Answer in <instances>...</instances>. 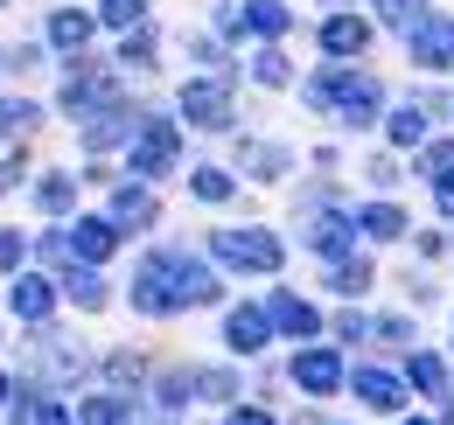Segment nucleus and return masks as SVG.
<instances>
[{
    "instance_id": "nucleus-31",
    "label": "nucleus",
    "mask_w": 454,
    "mask_h": 425,
    "mask_svg": "<svg viewBox=\"0 0 454 425\" xmlns=\"http://www.w3.org/2000/svg\"><path fill=\"white\" fill-rule=\"evenodd\" d=\"M378 14H385L392 28H412V21H419V0H378Z\"/></svg>"
},
{
    "instance_id": "nucleus-12",
    "label": "nucleus",
    "mask_w": 454,
    "mask_h": 425,
    "mask_svg": "<svg viewBox=\"0 0 454 425\" xmlns=\"http://www.w3.org/2000/svg\"><path fill=\"white\" fill-rule=\"evenodd\" d=\"M349 383H356V398H364L371 412H398V405H405V390H398V376H385V370H356Z\"/></svg>"
},
{
    "instance_id": "nucleus-14",
    "label": "nucleus",
    "mask_w": 454,
    "mask_h": 425,
    "mask_svg": "<svg viewBox=\"0 0 454 425\" xmlns=\"http://www.w3.org/2000/svg\"><path fill=\"white\" fill-rule=\"evenodd\" d=\"M50 300H57L50 279H14V293H7V307H14L21 321H50Z\"/></svg>"
},
{
    "instance_id": "nucleus-16",
    "label": "nucleus",
    "mask_w": 454,
    "mask_h": 425,
    "mask_svg": "<svg viewBox=\"0 0 454 425\" xmlns=\"http://www.w3.org/2000/svg\"><path fill=\"white\" fill-rule=\"evenodd\" d=\"M50 42H57V50H84V42H91V14L57 7V14H50Z\"/></svg>"
},
{
    "instance_id": "nucleus-2",
    "label": "nucleus",
    "mask_w": 454,
    "mask_h": 425,
    "mask_svg": "<svg viewBox=\"0 0 454 425\" xmlns=\"http://www.w3.org/2000/svg\"><path fill=\"white\" fill-rule=\"evenodd\" d=\"M308 105H342V112H349V126H364V119H378V77L322 70V77L308 84Z\"/></svg>"
},
{
    "instance_id": "nucleus-5",
    "label": "nucleus",
    "mask_w": 454,
    "mask_h": 425,
    "mask_svg": "<svg viewBox=\"0 0 454 425\" xmlns=\"http://www.w3.org/2000/svg\"><path fill=\"white\" fill-rule=\"evenodd\" d=\"M182 119H189V126H210V133L231 126V91L210 84V77H203V84H182Z\"/></svg>"
},
{
    "instance_id": "nucleus-3",
    "label": "nucleus",
    "mask_w": 454,
    "mask_h": 425,
    "mask_svg": "<svg viewBox=\"0 0 454 425\" xmlns=\"http://www.w3.org/2000/svg\"><path fill=\"white\" fill-rule=\"evenodd\" d=\"M224 266H238V272H280V237L273 230H217V244H210Z\"/></svg>"
},
{
    "instance_id": "nucleus-37",
    "label": "nucleus",
    "mask_w": 454,
    "mask_h": 425,
    "mask_svg": "<svg viewBox=\"0 0 454 425\" xmlns=\"http://www.w3.org/2000/svg\"><path fill=\"white\" fill-rule=\"evenodd\" d=\"M405 425H427V419H405Z\"/></svg>"
},
{
    "instance_id": "nucleus-17",
    "label": "nucleus",
    "mask_w": 454,
    "mask_h": 425,
    "mask_svg": "<svg viewBox=\"0 0 454 425\" xmlns=\"http://www.w3.org/2000/svg\"><path fill=\"white\" fill-rule=\"evenodd\" d=\"M113 223H119V230H126V223H133V230H140V223H154V196L126 182V189L113 196Z\"/></svg>"
},
{
    "instance_id": "nucleus-28",
    "label": "nucleus",
    "mask_w": 454,
    "mask_h": 425,
    "mask_svg": "<svg viewBox=\"0 0 454 425\" xmlns=\"http://www.w3.org/2000/svg\"><path fill=\"white\" fill-rule=\"evenodd\" d=\"M392 140H398V147L427 140V119H419V112H392Z\"/></svg>"
},
{
    "instance_id": "nucleus-6",
    "label": "nucleus",
    "mask_w": 454,
    "mask_h": 425,
    "mask_svg": "<svg viewBox=\"0 0 454 425\" xmlns=\"http://www.w3.org/2000/svg\"><path fill=\"white\" fill-rule=\"evenodd\" d=\"M175 167V126L168 119H147L140 140H133V174H168Z\"/></svg>"
},
{
    "instance_id": "nucleus-38",
    "label": "nucleus",
    "mask_w": 454,
    "mask_h": 425,
    "mask_svg": "<svg viewBox=\"0 0 454 425\" xmlns=\"http://www.w3.org/2000/svg\"><path fill=\"white\" fill-rule=\"evenodd\" d=\"M0 398H7V383H0Z\"/></svg>"
},
{
    "instance_id": "nucleus-8",
    "label": "nucleus",
    "mask_w": 454,
    "mask_h": 425,
    "mask_svg": "<svg viewBox=\"0 0 454 425\" xmlns=\"http://www.w3.org/2000/svg\"><path fill=\"white\" fill-rule=\"evenodd\" d=\"M113 244H119V223H113V216H84V223L70 230V251H77L84 266H106Z\"/></svg>"
},
{
    "instance_id": "nucleus-18",
    "label": "nucleus",
    "mask_w": 454,
    "mask_h": 425,
    "mask_svg": "<svg viewBox=\"0 0 454 425\" xmlns=\"http://www.w3.org/2000/svg\"><path fill=\"white\" fill-rule=\"evenodd\" d=\"M349 237H356V223H342V216H322V223H315V251H322V259H342Z\"/></svg>"
},
{
    "instance_id": "nucleus-23",
    "label": "nucleus",
    "mask_w": 454,
    "mask_h": 425,
    "mask_svg": "<svg viewBox=\"0 0 454 425\" xmlns=\"http://www.w3.org/2000/svg\"><path fill=\"white\" fill-rule=\"evenodd\" d=\"M35 119L43 112L28 105V98H0V133H35Z\"/></svg>"
},
{
    "instance_id": "nucleus-30",
    "label": "nucleus",
    "mask_w": 454,
    "mask_h": 425,
    "mask_svg": "<svg viewBox=\"0 0 454 425\" xmlns=\"http://www.w3.org/2000/svg\"><path fill=\"white\" fill-rule=\"evenodd\" d=\"M336 286H342V293H364V286H371V266H364V259H342V266H336Z\"/></svg>"
},
{
    "instance_id": "nucleus-11",
    "label": "nucleus",
    "mask_w": 454,
    "mask_h": 425,
    "mask_svg": "<svg viewBox=\"0 0 454 425\" xmlns=\"http://www.w3.org/2000/svg\"><path fill=\"white\" fill-rule=\"evenodd\" d=\"M364 42H371V21H356V14H329L322 21V50L329 56H356Z\"/></svg>"
},
{
    "instance_id": "nucleus-27",
    "label": "nucleus",
    "mask_w": 454,
    "mask_h": 425,
    "mask_svg": "<svg viewBox=\"0 0 454 425\" xmlns=\"http://www.w3.org/2000/svg\"><path fill=\"white\" fill-rule=\"evenodd\" d=\"M419 167H427L434 182H448V174H454V140H441V147H427V154H419Z\"/></svg>"
},
{
    "instance_id": "nucleus-21",
    "label": "nucleus",
    "mask_w": 454,
    "mask_h": 425,
    "mask_svg": "<svg viewBox=\"0 0 454 425\" xmlns=\"http://www.w3.org/2000/svg\"><path fill=\"white\" fill-rule=\"evenodd\" d=\"M189 189H196V203H231V174L224 167H196Z\"/></svg>"
},
{
    "instance_id": "nucleus-32",
    "label": "nucleus",
    "mask_w": 454,
    "mask_h": 425,
    "mask_svg": "<svg viewBox=\"0 0 454 425\" xmlns=\"http://www.w3.org/2000/svg\"><path fill=\"white\" fill-rule=\"evenodd\" d=\"M252 77H259V84H286V56H280V50H266L259 63H252Z\"/></svg>"
},
{
    "instance_id": "nucleus-9",
    "label": "nucleus",
    "mask_w": 454,
    "mask_h": 425,
    "mask_svg": "<svg viewBox=\"0 0 454 425\" xmlns=\"http://www.w3.org/2000/svg\"><path fill=\"white\" fill-rule=\"evenodd\" d=\"M266 314H273V328H280V335H294V342H308V335L322 328V314H315L301 293H273V300H266Z\"/></svg>"
},
{
    "instance_id": "nucleus-24",
    "label": "nucleus",
    "mask_w": 454,
    "mask_h": 425,
    "mask_svg": "<svg viewBox=\"0 0 454 425\" xmlns=\"http://www.w3.org/2000/svg\"><path fill=\"white\" fill-rule=\"evenodd\" d=\"M77 425H126V405L119 398H91V405H77Z\"/></svg>"
},
{
    "instance_id": "nucleus-19",
    "label": "nucleus",
    "mask_w": 454,
    "mask_h": 425,
    "mask_svg": "<svg viewBox=\"0 0 454 425\" xmlns=\"http://www.w3.org/2000/svg\"><path fill=\"white\" fill-rule=\"evenodd\" d=\"M35 203H43L50 216H63L70 203H77V182H70V174H43V189H35Z\"/></svg>"
},
{
    "instance_id": "nucleus-4",
    "label": "nucleus",
    "mask_w": 454,
    "mask_h": 425,
    "mask_svg": "<svg viewBox=\"0 0 454 425\" xmlns=\"http://www.w3.org/2000/svg\"><path fill=\"white\" fill-rule=\"evenodd\" d=\"M405 50H412V63H427V70H454V14H419L405 28Z\"/></svg>"
},
{
    "instance_id": "nucleus-35",
    "label": "nucleus",
    "mask_w": 454,
    "mask_h": 425,
    "mask_svg": "<svg viewBox=\"0 0 454 425\" xmlns=\"http://www.w3.org/2000/svg\"><path fill=\"white\" fill-rule=\"evenodd\" d=\"M231 425H273L266 412H231Z\"/></svg>"
},
{
    "instance_id": "nucleus-7",
    "label": "nucleus",
    "mask_w": 454,
    "mask_h": 425,
    "mask_svg": "<svg viewBox=\"0 0 454 425\" xmlns=\"http://www.w3.org/2000/svg\"><path fill=\"white\" fill-rule=\"evenodd\" d=\"M294 383L315 390V398H329V390L342 383V356L336 349H301V356H294Z\"/></svg>"
},
{
    "instance_id": "nucleus-13",
    "label": "nucleus",
    "mask_w": 454,
    "mask_h": 425,
    "mask_svg": "<svg viewBox=\"0 0 454 425\" xmlns=\"http://www.w3.org/2000/svg\"><path fill=\"white\" fill-rule=\"evenodd\" d=\"M126 126H133V119H126V105L113 98V105L84 126V147H91V154H106V147H119V140H126Z\"/></svg>"
},
{
    "instance_id": "nucleus-34",
    "label": "nucleus",
    "mask_w": 454,
    "mask_h": 425,
    "mask_svg": "<svg viewBox=\"0 0 454 425\" xmlns=\"http://www.w3.org/2000/svg\"><path fill=\"white\" fill-rule=\"evenodd\" d=\"M43 425H77V419H70L63 405H43Z\"/></svg>"
},
{
    "instance_id": "nucleus-20",
    "label": "nucleus",
    "mask_w": 454,
    "mask_h": 425,
    "mask_svg": "<svg viewBox=\"0 0 454 425\" xmlns=\"http://www.w3.org/2000/svg\"><path fill=\"white\" fill-rule=\"evenodd\" d=\"M356 230H364V237H398V230H405V216H398L392 203H371V210L356 216Z\"/></svg>"
},
{
    "instance_id": "nucleus-33",
    "label": "nucleus",
    "mask_w": 454,
    "mask_h": 425,
    "mask_svg": "<svg viewBox=\"0 0 454 425\" xmlns=\"http://www.w3.org/2000/svg\"><path fill=\"white\" fill-rule=\"evenodd\" d=\"M21 266V237H14V230H0V272H14Z\"/></svg>"
},
{
    "instance_id": "nucleus-1",
    "label": "nucleus",
    "mask_w": 454,
    "mask_h": 425,
    "mask_svg": "<svg viewBox=\"0 0 454 425\" xmlns=\"http://www.w3.org/2000/svg\"><path fill=\"white\" fill-rule=\"evenodd\" d=\"M133 307L140 314H175L182 307V251H147V266L133 272Z\"/></svg>"
},
{
    "instance_id": "nucleus-22",
    "label": "nucleus",
    "mask_w": 454,
    "mask_h": 425,
    "mask_svg": "<svg viewBox=\"0 0 454 425\" xmlns=\"http://www.w3.org/2000/svg\"><path fill=\"white\" fill-rule=\"evenodd\" d=\"M63 286H70V300H77V307H106V286H98V272H91V266H84V272L70 266Z\"/></svg>"
},
{
    "instance_id": "nucleus-36",
    "label": "nucleus",
    "mask_w": 454,
    "mask_h": 425,
    "mask_svg": "<svg viewBox=\"0 0 454 425\" xmlns=\"http://www.w3.org/2000/svg\"><path fill=\"white\" fill-rule=\"evenodd\" d=\"M441 210L454 216V174H448V182H441Z\"/></svg>"
},
{
    "instance_id": "nucleus-15",
    "label": "nucleus",
    "mask_w": 454,
    "mask_h": 425,
    "mask_svg": "<svg viewBox=\"0 0 454 425\" xmlns=\"http://www.w3.org/2000/svg\"><path fill=\"white\" fill-rule=\"evenodd\" d=\"M238 21H245L252 35H266V42H273V35H286V21H294V14H286L280 0H245V14H238Z\"/></svg>"
},
{
    "instance_id": "nucleus-25",
    "label": "nucleus",
    "mask_w": 454,
    "mask_h": 425,
    "mask_svg": "<svg viewBox=\"0 0 454 425\" xmlns=\"http://www.w3.org/2000/svg\"><path fill=\"white\" fill-rule=\"evenodd\" d=\"M412 383H419L427 398H441V390H448V370H441V356H412Z\"/></svg>"
},
{
    "instance_id": "nucleus-26",
    "label": "nucleus",
    "mask_w": 454,
    "mask_h": 425,
    "mask_svg": "<svg viewBox=\"0 0 454 425\" xmlns=\"http://www.w3.org/2000/svg\"><path fill=\"white\" fill-rule=\"evenodd\" d=\"M98 21H113V28H140V0H98Z\"/></svg>"
},
{
    "instance_id": "nucleus-10",
    "label": "nucleus",
    "mask_w": 454,
    "mask_h": 425,
    "mask_svg": "<svg viewBox=\"0 0 454 425\" xmlns=\"http://www.w3.org/2000/svg\"><path fill=\"white\" fill-rule=\"evenodd\" d=\"M266 335H273V314H266V307H238V314L224 321V342L238 349V356H252Z\"/></svg>"
},
{
    "instance_id": "nucleus-29",
    "label": "nucleus",
    "mask_w": 454,
    "mask_h": 425,
    "mask_svg": "<svg viewBox=\"0 0 454 425\" xmlns=\"http://www.w3.org/2000/svg\"><path fill=\"white\" fill-rule=\"evenodd\" d=\"M154 56V35H147V21L140 28H126V50H119V63H147Z\"/></svg>"
}]
</instances>
